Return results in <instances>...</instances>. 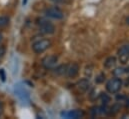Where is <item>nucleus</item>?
Here are the masks:
<instances>
[{
  "instance_id": "412c9836",
  "label": "nucleus",
  "mask_w": 129,
  "mask_h": 119,
  "mask_svg": "<svg viewBox=\"0 0 129 119\" xmlns=\"http://www.w3.org/2000/svg\"><path fill=\"white\" fill-rule=\"evenodd\" d=\"M126 23H127V24L129 25V16L127 17V18H126Z\"/></svg>"
},
{
  "instance_id": "1a4fd4ad",
  "label": "nucleus",
  "mask_w": 129,
  "mask_h": 119,
  "mask_svg": "<svg viewBox=\"0 0 129 119\" xmlns=\"http://www.w3.org/2000/svg\"><path fill=\"white\" fill-rule=\"evenodd\" d=\"M84 113L81 110H71L69 112H62L61 116L66 117V118H73V119H78L83 117Z\"/></svg>"
},
{
  "instance_id": "9b49d317",
  "label": "nucleus",
  "mask_w": 129,
  "mask_h": 119,
  "mask_svg": "<svg viewBox=\"0 0 129 119\" xmlns=\"http://www.w3.org/2000/svg\"><path fill=\"white\" fill-rule=\"evenodd\" d=\"M115 65H116V58L113 57V56L108 57L107 59L105 60V62H104V67L106 69H112Z\"/></svg>"
},
{
  "instance_id": "0eeeda50",
  "label": "nucleus",
  "mask_w": 129,
  "mask_h": 119,
  "mask_svg": "<svg viewBox=\"0 0 129 119\" xmlns=\"http://www.w3.org/2000/svg\"><path fill=\"white\" fill-rule=\"evenodd\" d=\"M15 93L16 95L19 97V99L23 102H27L29 101V94L26 91V89L20 85H16L15 86Z\"/></svg>"
},
{
  "instance_id": "7ed1b4c3",
  "label": "nucleus",
  "mask_w": 129,
  "mask_h": 119,
  "mask_svg": "<svg viewBox=\"0 0 129 119\" xmlns=\"http://www.w3.org/2000/svg\"><path fill=\"white\" fill-rule=\"evenodd\" d=\"M122 80L118 77H114L110 80H108V82L106 83V90L110 93V94H115L118 93L120 89L122 88Z\"/></svg>"
},
{
  "instance_id": "f3484780",
  "label": "nucleus",
  "mask_w": 129,
  "mask_h": 119,
  "mask_svg": "<svg viewBox=\"0 0 129 119\" xmlns=\"http://www.w3.org/2000/svg\"><path fill=\"white\" fill-rule=\"evenodd\" d=\"M0 76H1L2 81H5L6 76H5V72H4V70H3V69H0Z\"/></svg>"
},
{
  "instance_id": "9d476101",
  "label": "nucleus",
  "mask_w": 129,
  "mask_h": 119,
  "mask_svg": "<svg viewBox=\"0 0 129 119\" xmlns=\"http://www.w3.org/2000/svg\"><path fill=\"white\" fill-rule=\"evenodd\" d=\"M90 86V83H89V80L84 78V79H81L80 81H78L77 83V88L80 92H86L88 88Z\"/></svg>"
},
{
  "instance_id": "dca6fc26",
  "label": "nucleus",
  "mask_w": 129,
  "mask_h": 119,
  "mask_svg": "<svg viewBox=\"0 0 129 119\" xmlns=\"http://www.w3.org/2000/svg\"><path fill=\"white\" fill-rule=\"evenodd\" d=\"M5 52H6V49H5V47H4V46H0V59H1V58L4 56Z\"/></svg>"
},
{
  "instance_id": "39448f33",
  "label": "nucleus",
  "mask_w": 129,
  "mask_h": 119,
  "mask_svg": "<svg viewBox=\"0 0 129 119\" xmlns=\"http://www.w3.org/2000/svg\"><path fill=\"white\" fill-rule=\"evenodd\" d=\"M57 61H58V58H57L56 55H47L42 59L41 63H42L44 68L53 69L57 64Z\"/></svg>"
},
{
  "instance_id": "6ab92c4d",
  "label": "nucleus",
  "mask_w": 129,
  "mask_h": 119,
  "mask_svg": "<svg viewBox=\"0 0 129 119\" xmlns=\"http://www.w3.org/2000/svg\"><path fill=\"white\" fill-rule=\"evenodd\" d=\"M27 1H28V0H23V1H22V4H23V5H26V4H27Z\"/></svg>"
},
{
  "instance_id": "f8f14e48",
  "label": "nucleus",
  "mask_w": 129,
  "mask_h": 119,
  "mask_svg": "<svg viewBox=\"0 0 129 119\" xmlns=\"http://www.w3.org/2000/svg\"><path fill=\"white\" fill-rule=\"evenodd\" d=\"M66 69H67V65L62 64V65L57 66V67L54 69V72H55V74H57V75H63V74H66Z\"/></svg>"
},
{
  "instance_id": "4468645a",
  "label": "nucleus",
  "mask_w": 129,
  "mask_h": 119,
  "mask_svg": "<svg viewBox=\"0 0 129 119\" xmlns=\"http://www.w3.org/2000/svg\"><path fill=\"white\" fill-rule=\"evenodd\" d=\"M9 24V17L7 16H0V28H4Z\"/></svg>"
},
{
  "instance_id": "f03ea898",
  "label": "nucleus",
  "mask_w": 129,
  "mask_h": 119,
  "mask_svg": "<svg viewBox=\"0 0 129 119\" xmlns=\"http://www.w3.org/2000/svg\"><path fill=\"white\" fill-rule=\"evenodd\" d=\"M51 46V41L49 39H40L32 44V50L36 54H41L46 51Z\"/></svg>"
},
{
  "instance_id": "aec40b11",
  "label": "nucleus",
  "mask_w": 129,
  "mask_h": 119,
  "mask_svg": "<svg viewBox=\"0 0 129 119\" xmlns=\"http://www.w3.org/2000/svg\"><path fill=\"white\" fill-rule=\"evenodd\" d=\"M126 106H127V107H129V98L127 99V101H126Z\"/></svg>"
},
{
  "instance_id": "6e6552de",
  "label": "nucleus",
  "mask_w": 129,
  "mask_h": 119,
  "mask_svg": "<svg viewBox=\"0 0 129 119\" xmlns=\"http://www.w3.org/2000/svg\"><path fill=\"white\" fill-rule=\"evenodd\" d=\"M79 73V66L77 63H71L69 65H67V69H66V75L70 78H74L78 75Z\"/></svg>"
},
{
  "instance_id": "20e7f679",
  "label": "nucleus",
  "mask_w": 129,
  "mask_h": 119,
  "mask_svg": "<svg viewBox=\"0 0 129 119\" xmlns=\"http://www.w3.org/2000/svg\"><path fill=\"white\" fill-rule=\"evenodd\" d=\"M45 15L49 18H52V19H56V20H60L64 17V13L63 11L56 7V6H52V7H48L46 10H45Z\"/></svg>"
},
{
  "instance_id": "5701e85b",
  "label": "nucleus",
  "mask_w": 129,
  "mask_h": 119,
  "mask_svg": "<svg viewBox=\"0 0 129 119\" xmlns=\"http://www.w3.org/2000/svg\"><path fill=\"white\" fill-rule=\"evenodd\" d=\"M1 40H2V34L0 33V42H1Z\"/></svg>"
},
{
  "instance_id": "ddd939ff",
  "label": "nucleus",
  "mask_w": 129,
  "mask_h": 119,
  "mask_svg": "<svg viewBox=\"0 0 129 119\" xmlns=\"http://www.w3.org/2000/svg\"><path fill=\"white\" fill-rule=\"evenodd\" d=\"M100 100H101V102L104 104V105H106V104H108L109 102H110V100H111V98H110V96L108 95V94H106V93H101L100 94Z\"/></svg>"
},
{
  "instance_id": "4be33fe9",
  "label": "nucleus",
  "mask_w": 129,
  "mask_h": 119,
  "mask_svg": "<svg viewBox=\"0 0 129 119\" xmlns=\"http://www.w3.org/2000/svg\"><path fill=\"white\" fill-rule=\"evenodd\" d=\"M1 113H2V106H1V104H0V115H1Z\"/></svg>"
},
{
  "instance_id": "2eb2a0df",
  "label": "nucleus",
  "mask_w": 129,
  "mask_h": 119,
  "mask_svg": "<svg viewBox=\"0 0 129 119\" xmlns=\"http://www.w3.org/2000/svg\"><path fill=\"white\" fill-rule=\"evenodd\" d=\"M124 73H126L125 72V69H123V68H116L114 71H113V74L116 76V77H120L122 74H124Z\"/></svg>"
},
{
  "instance_id": "f257e3e1",
  "label": "nucleus",
  "mask_w": 129,
  "mask_h": 119,
  "mask_svg": "<svg viewBox=\"0 0 129 119\" xmlns=\"http://www.w3.org/2000/svg\"><path fill=\"white\" fill-rule=\"evenodd\" d=\"M37 25H38L39 30L42 34L50 35V34H53L55 32L54 24L52 22H50L49 20L45 19V18H39L37 20Z\"/></svg>"
},
{
  "instance_id": "423d86ee",
  "label": "nucleus",
  "mask_w": 129,
  "mask_h": 119,
  "mask_svg": "<svg viewBox=\"0 0 129 119\" xmlns=\"http://www.w3.org/2000/svg\"><path fill=\"white\" fill-rule=\"evenodd\" d=\"M118 57H119V61L122 64L127 63L129 60V44L127 45H123L122 47L119 48L118 50Z\"/></svg>"
},
{
  "instance_id": "a211bd4d",
  "label": "nucleus",
  "mask_w": 129,
  "mask_h": 119,
  "mask_svg": "<svg viewBox=\"0 0 129 119\" xmlns=\"http://www.w3.org/2000/svg\"><path fill=\"white\" fill-rule=\"evenodd\" d=\"M49 1H51L55 4H63V3H65L66 0H49Z\"/></svg>"
}]
</instances>
